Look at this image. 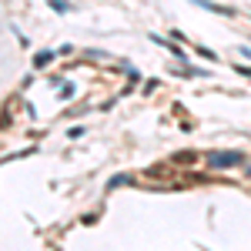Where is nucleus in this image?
Instances as JSON below:
<instances>
[{
    "mask_svg": "<svg viewBox=\"0 0 251 251\" xmlns=\"http://www.w3.org/2000/svg\"><path fill=\"white\" fill-rule=\"evenodd\" d=\"M50 60H54V54H50V50H40L37 57H34V67H47Z\"/></svg>",
    "mask_w": 251,
    "mask_h": 251,
    "instance_id": "20e7f679",
    "label": "nucleus"
},
{
    "mask_svg": "<svg viewBox=\"0 0 251 251\" xmlns=\"http://www.w3.org/2000/svg\"><path fill=\"white\" fill-rule=\"evenodd\" d=\"M171 161H174V164H194V161H198V154H194V151H177Z\"/></svg>",
    "mask_w": 251,
    "mask_h": 251,
    "instance_id": "7ed1b4c3",
    "label": "nucleus"
},
{
    "mask_svg": "<svg viewBox=\"0 0 251 251\" xmlns=\"http://www.w3.org/2000/svg\"><path fill=\"white\" fill-rule=\"evenodd\" d=\"M198 7H204V10H211V14H225V17H234V7H221V3H211V0H191Z\"/></svg>",
    "mask_w": 251,
    "mask_h": 251,
    "instance_id": "f03ea898",
    "label": "nucleus"
},
{
    "mask_svg": "<svg viewBox=\"0 0 251 251\" xmlns=\"http://www.w3.org/2000/svg\"><path fill=\"white\" fill-rule=\"evenodd\" d=\"M151 177H171V168H164V164H154V168H148Z\"/></svg>",
    "mask_w": 251,
    "mask_h": 251,
    "instance_id": "39448f33",
    "label": "nucleus"
},
{
    "mask_svg": "<svg viewBox=\"0 0 251 251\" xmlns=\"http://www.w3.org/2000/svg\"><path fill=\"white\" fill-rule=\"evenodd\" d=\"M208 161H211V168H228V164H241V151H221V154L214 151Z\"/></svg>",
    "mask_w": 251,
    "mask_h": 251,
    "instance_id": "f257e3e1",
    "label": "nucleus"
},
{
    "mask_svg": "<svg viewBox=\"0 0 251 251\" xmlns=\"http://www.w3.org/2000/svg\"><path fill=\"white\" fill-rule=\"evenodd\" d=\"M47 3H50L57 14H67V10H71V3H67V0H47Z\"/></svg>",
    "mask_w": 251,
    "mask_h": 251,
    "instance_id": "423d86ee",
    "label": "nucleus"
},
{
    "mask_svg": "<svg viewBox=\"0 0 251 251\" xmlns=\"http://www.w3.org/2000/svg\"><path fill=\"white\" fill-rule=\"evenodd\" d=\"M198 54H201L204 60H218V57H214V50H208V47H198Z\"/></svg>",
    "mask_w": 251,
    "mask_h": 251,
    "instance_id": "0eeeda50",
    "label": "nucleus"
}]
</instances>
